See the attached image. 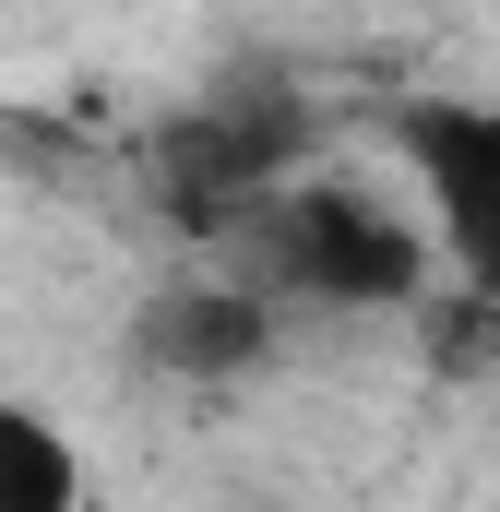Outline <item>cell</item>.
<instances>
[{"label": "cell", "instance_id": "6da1fadb", "mask_svg": "<svg viewBox=\"0 0 500 512\" xmlns=\"http://www.w3.org/2000/svg\"><path fill=\"white\" fill-rule=\"evenodd\" d=\"M250 227H262L274 286L310 310H405L429 286V227L370 191H274V203H250Z\"/></svg>", "mask_w": 500, "mask_h": 512}, {"label": "cell", "instance_id": "7a4b0ae2", "mask_svg": "<svg viewBox=\"0 0 500 512\" xmlns=\"http://www.w3.org/2000/svg\"><path fill=\"white\" fill-rule=\"evenodd\" d=\"M405 167L429 191V262H453L465 298H500V108L417 96L405 108Z\"/></svg>", "mask_w": 500, "mask_h": 512}, {"label": "cell", "instance_id": "3957f363", "mask_svg": "<svg viewBox=\"0 0 500 512\" xmlns=\"http://www.w3.org/2000/svg\"><path fill=\"white\" fill-rule=\"evenodd\" d=\"M143 358L167 382H250L274 358V298L262 286H227V274H191L143 310Z\"/></svg>", "mask_w": 500, "mask_h": 512}, {"label": "cell", "instance_id": "277c9868", "mask_svg": "<svg viewBox=\"0 0 500 512\" xmlns=\"http://www.w3.org/2000/svg\"><path fill=\"white\" fill-rule=\"evenodd\" d=\"M0 512H84V453L36 405H0Z\"/></svg>", "mask_w": 500, "mask_h": 512}]
</instances>
